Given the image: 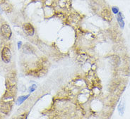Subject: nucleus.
I'll return each instance as SVG.
<instances>
[{"mask_svg": "<svg viewBox=\"0 0 130 119\" xmlns=\"http://www.w3.org/2000/svg\"><path fill=\"white\" fill-rule=\"evenodd\" d=\"M11 53L10 49L8 47H4L2 51V61L8 64L11 61Z\"/></svg>", "mask_w": 130, "mask_h": 119, "instance_id": "obj_2", "label": "nucleus"}, {"mask_svg": "<svg viewBox=\"0 0 130 119\" xmlns=\"http://www.w3.org/2000/svg\"><path fill=\"white\" fill-rule=\"evenodd\" d=\"M21 42H19V44H18V46H19V48H20V46H21Z\"/></svg>", "mask_w": 130, "mask_h": 119, "instance_id": "obj_9", "label": "nucleus"}, {"mask_svg": "<svg viewBox=\"0 0 130 119\" xmlns=\"http://www.w3.org/2000/svg\"><path fill=\"white\" fill-rule=\"evenodd\" d=\"M23 30L27 35L32 36L34 35L35 30L33 26L30 23H25L23 26Z\"/></svg>", "mask_w": 130, "mask_h": 119, "instance_id": "obj_3", "label": "nucleus"}, {"mask_svg": "<svg viewBox=\"0 0 130 119\" xmlns=\"http://www.w3.org/2000/svg\"><path fill=\"white\" fill-rule=\"evenodd\" d=\"M112 11H113L114 13H118V11H119V9H118L117 7H112Z\"/></svg>", "mask_w": 130, "mask_h": 119, "instance_id": "obj_7", "label": "nucleus"}, {"mask_svg": "<svg viewBox=\"0 0 130 119\" xmlns=\"http://www.w3.org/2000/svg\"><path fill=\"white\" fill-rule=\"evenodd\" d=\"M0 31H1V34L4 37L7 39H9L11 36V30L10 27L7 24H4L1 26L0 28Z\"/></svg>", "mask_w": 130, "mask_h": 119, "instance_id": "obj_1", "label": "nucleus"}, {"mask_svg": "<svg viewBox=\"0 0 130 119\" xmlns=\"http://www.w3.org/2000/svg\"><path fill=\"white\" fill-rule=\"evenodd\" d=\"M101 15L103 16V18L107 21H110L112 20V15H111L110 12L109 11V10L104 9L102 11Z\"/></svg>", "mask_w": 130, "mask_h": 119, "instance_id": "obj_4", "label": "nucleus"}, {"mask_svg": "<svg viewBox=\"0 0 130 119\" xmlns=\"http://www.w3.org/2000/svg\"><path fill=\"white\" fill-rule=\"evenodd\" d=\"M117 21L119 23L120 26L121 28H124V23L123 20H122V13H119L117 14Z\"/></svg>", "mask_w": 130, "mask_h": 119, "instance_id": "obj_6", "label": "nucleus"}, {"mask_svg": "<svg viewBox=\"0 0 130 119\" xmlns=\"http://www.w3.org/2000/svg\"><path fill=\"white\" fill-rule=\"evenodd\" d=\"M36 85H32V87H31V88H30V92H33L34 90H36Z\"/></svg>", "mask_w": 130, "mask_h": 119, "instance_id": "obj_8", "label": "nucleus"}, {"mask_svg": "<svg viewBox=\"0 0 130 119\" xmlns=\"http://www.w3.org/2000/svg\"><path fill=\"white\" fill-rule=\"evenodd\" d=\"M28 97H29V94H28V95H26V96H21V97H19V99L16 101V104H17V105L21 104L23 103V102H24V101H25Z\"/></svg>", "mask_w": 130, "mask_h": 119, "instance_id": "obj_5", "label": "nucleus"}]
</instances>
